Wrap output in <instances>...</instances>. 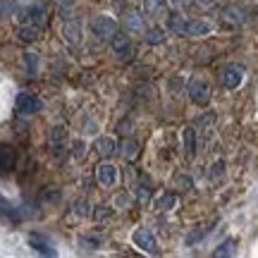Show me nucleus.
I'll return each instance as SVG.
<instances>
[{
    "label": "nucleus",
    "instance_id": "c9c22d12",
    "mask_svg": "<svg viewBox=\"0 0 258 258\" xmlns=\"http://www.w3.org/2000/svg\"><path fill=\"white\" fill-rule=\"evenodd\" d=\"M74 0H62V5H72Z\"/></svg>",
    "mask_w": 258,
    "mask_h": 258
},
{
    "label": "nucleus",
    "instance_id": "aec40b11",
    "mask_svg": "<svg viewBox=\"0 0 258 258\" xmlns=\"http://www.w3.org/2000/svg\"><path fill=\"white\" fill-rule=\"evenodd\" d=\"M167 29L177 34V36H184V29H186V17L182 15H172V17L167 19Z\"/></svg>",
    "mask_w": 258,
    "mask_h": 258
},
{
    "label": "nucleus",
    "instance_id": "f3484780",
    "mask_svg": "<svg viewBox=\"0 0 258 258\" xmlns=\"http://www.w3.org/2000/svg\"><path fill=\"white\" fill-rule=\"evenodd\" d=\"M64 141H67V127H62V124L50 127V132H48V144L53 148H60Z\"/></svg>",
    "mask_w": 258,
    "mask_h": 258
},
{
    "label": "nucleus",
    "instance_id": "1a4fd4ad",
    "mask_svg": "<svg viewBox=\"0 0 258 258\" xmlns=\"http://www.w3.org/2000/svg\"><path fill=\"white\" fill-rule=\"evenodd\" d=\"M19 19L22 22H29V24H36V27H43V22H46V10L41 8V5H29L19 12Z\"/></svg>",
    "mask_w": 258,
    "mask_h": 258
},
{
    "label": "nucleus",
    "instance_id": "f03ea898",
    "mask_svg": "<svg viewBox=\"0 0 258 258\" xmlns=\"http://www.w3.org/2000/svg\"><path fill=\"white\" fill-rule=\"evenodd\" d=\"M15 108H17V112H22V115H36V112H41V108H43V101L38 98L36 93L22 91L17 96V101H15Z\"/></svg>",
    "mask_w": 258,
    "mask_h": 258
},
{
    "label": "nucleus",
    "instance_id": "412c9836",
    "mask_svg": "<svg viewBox=\"0 0 258 258\" xmlns=\"http://www.w3.org/2000/svg\"><path fill=\"white\" fill-rule=\"evenodd\" d=\"M165 41V29L163 27H151L146 31V43L148 46H158V43H163Z\"/></svg>",
    "mask_w": 258,
    "mask_h": 258
},
{
    "label": "nucleus",
    "instance_id": "f8f14e48",
    "mask_svg": "<svg viewBox=\"0 0 258 258\" xmlns=\"http://www.w3.org/2000/svg\"><path fill=\"white\" fill-rule=\"evenodd\" d=\"M62 36L70 46H79V41H82V27H79V22H64Z\"/></svg>",
    "mask_w": 258,
    "mask_h": 258
},
{
    "label": "nucleus",
    "instance_id": "6ab92c4d",
    "mask_svg": "<svg viewBox=\"0 0 258 258\" xmlns=\"http://www.w3.org/2000/svg\"><path fill=\"white\" fill-rule=\"evenodd\" d=\"M182 141H184V156L186 158L196 156V129L186 127L184 132H182Z\"/></svg>",
    "mask_w": 258,
    "mask_h": 258
},
{
    "label": "nucleus",
    "instance_id": "4be33fe9",
    "mask_svg": "<svg viewBox=\"0 0 258 258\" xmlns=\"http://www.w3.org/2000/svg\"><path fill=\"white\" fill-rule=\"evenodd\" d=\"M175 206H177V196H175V194H163V196L156 201L158 211H172Z\"/></svg>",
    "mask_w": 258,
    "mask_h": 258
},
{
    "label": "nucleus",
    "instance_id": "423d86ee",
    "mask_svg": "<svg viewBox=\"0 0 258 258\" xmlns=\"http://www.w3.org/2000/svg\"><path fill=\"white\" fill-rule=\"evenodd\" d=\"M96 177H98V182H101V186H115L117 184V179H120V172H117V167L112 165L110 160H103L101 165L96 167Z\"/></svg>",
    "mask_w": 258,
    "mask_h": 258
},
{
    "label": "nucleus",
    "instance_id": "393cba45",
    "mask_svg": "<svg viewBox=\"0 0 258 258\" xmlns=\"http://www.w3.org/2000/svg\"><path fill=\"white\" fill-rule=\"evenodd\" d=\"M24 64H27L29 77H36V72H38V55L36 53H24Z\"/></svg>",
    "mask_w": 258,
    "mask_h": 258
},
{
    "label": "nucleus",
    "instance_id": "72a5a7b5",
    "mask_svg": "<svg viewBox=\"0 0 258 258\" xmlns=\"http://www.w3.org/2000/svg\"><path fill=\"white\" fill-rule=\"evenodd\" d=\"M172 3H175V5H186L189 0H172Z\"/></svg>",
    "mask_w": 258,
    "mask_h": 258
},
{
    "label": "nucleus",
    "instance_id": "f704fd0d",
    "mask_svg": "<svg viewBox=\"0 0 258 258\" xmlns=\"http://www.w3.org/2000/svg\"><path fill=\"white\" fill-rule=\"evenodd\" d=\"M199 3H203V5H211L213 0H199Z\"/></svg>",
    "mask_w": 258,
    "mask_h": 258
},
{
    "label": "nucleus",
    "instance_id": "4468645a",
    "mask_svg": "<svg viewBox=\"0 0 258 258\" xmlns=\"http://www.w3.org/2000/svg\"><path fill=\"white\" fill-rule=\"evenodd\" d=\"M38 36H41V27H36V24H19V29H17L19 41H24V43H34Z\"/></svg>",
    "mask_w": 258,
    "mask_h": 258
},
{
    "label": "nucleus",
    "instance_id": "9d476101",
    "mask_svg": "<svg viewBox=\"0 0 258 258\" xmlns=\"http://www.w3.org/2000/svg\"><path fill=\"white\" fill-rule=\"evenodd\" d=\"M213 31V27L203 19H186V29H184V36L199 38V36H208Z\"/></svg>",
    "mask_w": 258,
    "mask_h": 258
},
{
    "label": "nucleus",
    "instance_id": "c85d7f7f",
    "mask_svg": "<svg viewBox=\"0 0 258 258\" xmlns=\"http://www.w3.org/2000/svg\"><path fill=\"white\" fill-rule=\"evenodd\" d=\"M79 244H84V249H98L101 246V239L98 237H79Z\"/></svg>",
    "mask_w": 258,
    "mask_h": 258
},
{
    "label": "nucleus",
    "instance_id": "39448f33",
    "mask_svg": "<svg viewBox=\"0 0 258 258\" xmlns=\"http://www.w3.org/2000/svg\"><path fill=\"white\" fill-rule=\"evenodd\" d=\"M220 82H222V86H225L227 91L239 89L241 82H244V67H239V64H230V67H225L222 74H220Z\"/></svg>",
    "mask_w": 258,
    "mask_h": 258
},
{
    "label": "nucleus",
    "instance_id": "b1692460",
    "mask_svg": "<svg viewBox=\"0 0 258 258\" xmlns=\"http://www.w3.org/2000/svg\"><path fill=\"white\" fill-rule=\"evenodd\" d=\"M72 158L74 160H84L86 158V141L84 139H74L72 141Z\"/></svg>",
    "mask_w": 258,
    "mask_h": 258
},
{
    "label": "nucleus",
    "instance_id": "0eeeda50",
    "mask_svg": "<svg viewBox=\"0 0 258 258\" xmlns=\"http://www.w3.org/2000/svg\"><path fill=\"white\" fill-rule=\"evenodd\" d=\"M29 246L34 251H38L41 256H57V249L53 246V241L48 239V237H43V234H38V232H31L27 237Z\"/></svg>",
    "mask_w": 258,
    "mask_h": 258
},
{
    "label": "nucleus",
    "instance_id": "c756f323",
    "mask_svg": "<svg viewBox=\"0 0 258 258\" xmlns=\"http://www.w3.org/2000/svg\"><path fill=\"white\" fill-rule=\"evenodd\" d=\"M206 234H208V230H206V227H203V230H199V232H191V234L186 237V246H191V244H196V241H201Z\"/></svg>",
    "mask_w": 258,
    "mask_h": 258
},
{
    "label": "nucleus",
    "instance_id": "5701e85b",
    "mask_svg": "<svg viewBox=\"0 0 258 258\" xmlns=\"http://www.w3.org/2000/svg\"><path fill=\"white\" fill-rule=\"evenodd\" d=\"M234 244H237L234 239H225L220 246H218V249L213 251V256H215V258H220V256H232V253H234Z\"/></svg>",
    "mask_w": 258,
    "mask_h": 258
},
{
    "label": "nucleus",
    "instance_id": "2eb2a0df",
    "mask_svg": "<svg viewBox=\"0 0 258 258\" xmlns=\"http://www.w3.org/2000/svg\"><path fill=\"white\" fill-rule=\"evenodd\" d=\"M117 153H120L124 160H137L139 158V144L134 139H124L122 144H117Z\"/></svg>",
    "mask_w": 258,
    "mask_h": 258
},
{
    "label": "nucleus",
    "instance_id": "7ed1b4c3",
    "mask_svg": "<svg viewBox=\"0 0 258 258\" xmlns=\"http://www.w3.org/2000/svg\"><path fill=\"white\" fill-rule=\"evenodd\" d=\"M132 241H134V246H139V249L146 251V253H156V251H158L156 234L148 230V227H137V230H134V234H132Z\"/></svg>",
    "mask_w": 258,
    "mask_h": 258
},
{
    "label": "nucleus",
    "instance_id": "ddd939ff",
    "mask_svg": "<svg viewBox=\"0 0 258 258\" xmlns=\"http://www.w3.org/2000/svg\"><path fill=\"white\" fill-rule=\"evenodd\" d=\"M124 27H127L132 34L144 31V15H141L139 10H129L127 15H124Z\"/></svg>",
    "mask_w": 258,
    "mask_h": 258
},
{
    "label": "nucleus",
    "instance_id": "a878e982",
    "mask_svg": "<svg viewBox=\"0 0 258 258\" xmlns=\"http://www.w3.org/2000/svg\"><path fill=\"white\" fill-rule=\"evenodd\" d=\"M222 17L227 19V22H234V24H241L244 22V12L239 8H227L222 12Z\"/></svg>",
    "mask_w": 258,
    "mask_h": 258
},
{
    "label": "nucleus",
    "instance_id": "6e6552de",
    "mask_svg": "<svg viewBox=\"0 0 258 258\" xmlns=\"http://www.w3.org/2000/svg\"><path fill=\"white\" fill-rule=\"evenodd\" d=\"M110 48H112V53H115L117 57H122V60H129L132 53H134V48H132V43H129V36H124V34H112L110 36Z\"/></svg>",
    "mask_w": 258,
    "mask_h": 258
},
{
    "label": "nucleus",
    "instance_id": "f257e3e1",
    "mask_svg": "<svg viewBox=\"0 0 258 258\" xmlns=\"http://www.w3.org/2000/svg\"><path fill=\"white\" fill-rule=\"evenodd\" d=\"M91 34L101 41H110L112 34H117V22L108 15H98V17L91 22Z\"/></svg>",
    "mask_w": 258,
    "mask_h": 258
},
{
    "label": "nucleus",
    "instance_id": "473e14b6",
    "mask_svg": "<svg viewBox=\"0 0 258 258\" xmlns=\"http://www.w3.org/2000/svg\"><path fill=\"white\" fill-rule=\"evenodd\" d=\"M43 199H46V201H60V191H48Z\"/></svg>",
    "mask_w": 258,
    "mask_h": 258
},
{
    "label": "nucleus",
    "instance_id": "dca6fc26",
    "mask_svg": "<svg viewBox=\"0 0 258 258\" xmlns=\"http://www.w3.org/2000/svg\"><path fill=\"white\" fill-rule=\"evenodd\" d=\"M12 167H15V151L12 146L3 144L0 146V172H10Z\"/></svg>",
    "mask_w": 258,
    "mask_h": 258
},
{
    "label": "nucleus",
    "instance_id": "7c9ffc66",
    "mask_svg": "<svg viewBox=\"0 0 258 258\" xmlns=\"http://www.w3.org/2000/svg\"><path fill=\"white\" fill-rule=\"evenodd\" d=\"M165 5V0H144V10L146 12H156V10H160Z\"/></svg>",
    "mask_w": 258,
    "mask_h": 258
},
{
    "label": "nucleus",
    "instance_id": "a211bd4d",
    "mask_svg": "<svg viewBox=\"0 0 258 258\" xmlns=\"http://www.w3.org/2000/svg\"><path fill=\"white\" fill-rule=\"evenodd\" d=\"M0 215H3L5 220H10V222H19V220H22V213H19V208H15V206H12L8 199H3V196H0Z\"/></svg>",
    "mask_w": 258,
    "mask_h": 258
},
{
    "label": "nucleus",
    "instance_id": "cd10ccee",
    "mask_svg": "<svg viewBox=\"0 0 258 258\" xmlns=\"http://www.w3.org/2000/svg\"><path fill=\"white\" fill-rule=\"evenodd\" d=\"M91 208H89V203L86 201H77L74 203V215H79V218H89L91 215Z\"/></svg>",
    "mask_w": 258,
    "mask_h": 258
},
{
    "label": "nucleus",
    "instance_id": "bb28decb",
    "mask_svg": "<svg viewBox=\"0 0 258 258\" xmlns=\"http://www.w3.org/2000/svg\"><path fill=\"white\" fill-rule=\"evenodd\" d=\"M110 215H112V208H108V206H98V208L93 211V220H96V222H105Z\"/></svg>",
    "mask_w": 258,
    "mask_h": 258
},
{
    "label": "nucleus",
    "instance_id": "9b49d317",
    "mask_svg": "<svg viewBox=\"0 0 258 258\" xmlns=\"http://www.w3.org/2000/svg\"><path fill=\"white\" fill-rule=\"evenodd\" d=\"M93 151H96L101 158H110L117 153V141L112 137H98L96 144H93Z\"/></svg>",
    "mask_w": 258,
    "mask_h": 258
},
{
    "label": "nucleus",
    "instance_id": "20e7f679",
    "mask_svg": "<svg viewBox=\"0 0 258 258\" xmlns=\"http://www.w3.org/2000/svg\"><path fill=\"white\" fill-rule=\"evenodd\" d=\"M186 93H189V98H191L196 105H201V108H206V105L211 103V86H208L206 82H201V79H194V82H189Z\"/></svg>",
    "mask_w": 258,
    "mask_h": 258
},
{
    "label": "nucleus",
    "instance_id": "2f4dec72",
    "mask_svg": "<svg viewBox=\"0 0 258 258\" xmlns=\"http://www.w3.org/2000/svg\"><path fill=\"white\" fill-rule=\"evenodd\" d=\"M222 170H225V163H222V160H218V163L211 167V175H208V177H211V179H218V177L222 175Z\"/></svg>",
    "mask_w": 258,
    "mask_h": 258
}]
</instances>
